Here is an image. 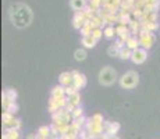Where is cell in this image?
Segmentation results:
<instances>
[{"label":"cell","instance_id":"1","mask_svg":"<svg viewBox=\"0 0 160 139\" xmlns=\"http://www.w3.org/2000/svg\"><path fill=\"white\" fill-rule=\"evenodd\" d=\"M8 17H10L11 24L18 28V29H22L27 28L32 22V11L27 4L24 3H14L11 4L10 11H8Z\"/></svg>","mask_w":160,"mask_h":139},{"label":"cell","instance_id":"2","mask_svg":"<svg viewBox=\"0 0 160 139\" xmlns=\"http://www.w3.org/2000/svg\"><path fill=\"white\" fill-rule=\"evenodd\" d=\"M99 83L103 86H110L113 85L117 79H120L118 77H117V71L114 68H112L110 66H106L103 67L102 70L99 71Z\"/></svg>","mask_w":160,"mask_h":139},{"label":"cell","instance_id":"3","mask_svg":"<svg viewBox=\"0 0 160 139\" xmlns=\"http://www.w3.org/2000/svg\"><path fill=\"white\" fill-rule=\"evenodd\" d=\"M118 82L122 89H134L139 83V75H138L137 71H127L120 77Z\"/></svg>","mask_w":160,"mask_h":139},{"label":"cell","instance_id":"4","mask_svg":"<svg viewBox=\"0 0 160 139\" xmlns=\"http://www.w3.org/2000/svg\"><path fill=\"white\" fill-rule=\"evenodd\" d=\"M138 39H139L141 47H143V49H146V50H149V49L152 47L153 45H155L156 36H155V33L148 32V31H145V29H141L139 33H138Z\"/></svg>","mask_w":160,"mask_h":139},{"label":"cell","instance_id":"5","mask_svg":"<svg viewBox=\"0 0 160 139\" xmlns=\"http://www.w3.org/2000/svg\"><path fill=\"white\" fill-rule=\"evenodd\" d=\"M148 58V50L143 47H138L137 50H132V56H131V60L134 64H142L145 63Z\"/></svg>","mask_w":160,"mask_h":139},{"label":"cell","instance_id":"6","mask_svg":"<svg viewBox=\"0 0 160 139\" xmlns=\"http://www.w3.org/2000/svg\"><path fill=\"white\" fill-rule=\"evenodd\" d=\"M72 72V85L75 86L77 89H82L87 86V77L84 74H81L79 71H71Z\"/></svg>","mask_w":160,"mask_h":139},{"label":"cell","instance_id":"7","mask_svg":"<svg viewBox=\"0 0 160 139\" xmlns=\"http://www.w3.org/2000/svg\"><path fill=\"white\" fill-rule=\"evenodd\" d=\"M87 21L88 20H87V17H85L84 11H78V13H75L72 17V27L75 28V29H81V28L85 25Z\"/></svg>","mask_w":160,"mask_h":139},{"label":"cell","instance_id":"8","mask_svg":"<svg viewBox=\"0 0 160 139\" xmlns=\"http://www.w3.org/2000/svg\"><path fill=\"white\" fill-rule=\"evenodd\" d=\"M116 35H117V38H120V39L127 42V39L131 36L130 28L127 25H118V24H117L116 25Z\"/></svg>","mask_w":160,"mask_h":139},{"label":"cell","instance_id":"9","mask_svg":"<svg viewBox=\"0 0 160 139\" xmlns=\"http://www.w3.org/2000/svg\"><path fill=\"white\" fill-rule=\"evenodd\" d=\"M58 82H60V85H63L64 88L71 86L72 85V72H70V71L61 72L60 77H58Z\"/></svg>","mask_w":160,"mask_h":139},{"label":"cell","instance_id":"10","mask_svg":"<svg viewBox=\"0 0 160 139\" xmlns=\"http://www.w3.org/2000/svg\"><path fill=\"white\" fill-rule=\"evenodd\" d=\"M70 6L75 13L78 11H84L88 6V0H70Z\"/></svg>","mask_w":160,"mask_h":139},{"label":"cell","instance_id":"11","mask_svg":"<svg viewBox=\"0 0 160 139\" xmlns=\"http://www.w3.org/2000/svg\"><path fill=\"white\" fill-rule=\"evenodd\" d=\"M2 139H20V131H18V129H14V128L4 129Z\"/></svg>","mask_w":160,"mask_h":139},{"label":"cell","instance_id":"12","mask_svg":"<svg viewBox=\"0 0 160 139\" xmlns=\"http://www.w3.org/2000/svg\"><path fill=\"white\" fill-rule=\"evenodd\" d=\"M125 46H127L128 49H131V50H137L138 47H141V45H139V39H138V36L131 35L130 38L127 39V42H125Z\"/></svg>","mask_w":160,"mask_h":139},{"label":"cell","instance_id":"13","mask_svg":"<svg viewBox=\"0 0 160 139\" xmlns=\"http://www.w3.org/2000/svg\"><path fill=\"white\" fill-rule=\"evenodd\" d=\"M52 97H56V99H61V97H66V88L63 85H57L52 89Z\"/></svg>","mask_w":160,"mask_h":139},{"label":"cell","instance_id":"14","mask_svg":"<svg viewBox=\"0 0 160 139\" xmlns=\"http://www.w3.org/2000/svg\"><path fill=\"white\" fill-rule=\"evenodd\" d=\"M67 102H68V104H71L74 109L79 107L81 106V95H79V92L71 95V96H67Z\"/></svg>","mask_w":160,"mask_h":139},{"label":"cell","instance_id":"15","mask_svg":"<svg viewBox=\"0 0 160 139\" xmlns=\"http://www.w3.org/2000/svg\"><path fill=\"white\" fill-rule=\"evenodd\" d=\"M96 43H98V41L92 35L82 36V45H84L87 49H93L95 46H96Z\"/></svg>","mask_w":160,"mask_h":139},{"label":"cell","instance_id":"16","mask_svg":"<svg viewBox=\"0 0 160 139\" xmlns=\"http://www.w3.org/2000/svg\"><path fill=\"white\" fill-rule=\"evenodd\" d=\"M120 131V122H110V125H109V128L106 129V132L104 134H107L109 137H116L117 135V132Z\"/></svg>","mask_w":160,"mask_h":139},{"label":"cell","instance_id":"17","mask_svg":"<svg viewBox=\"0 0 160 139\" xmlns=\"http://www.w3.org/2000/svg\"><path fill=\"white\" fill-rule=\"evenodd\" d=\"M159 22H148V21H145V22H142V29L148 31V32H155L156 29H159Z\"/></svg>","mask_w":160,"mask_h":139},{"label":"cell","instance_id":"18","mask_svg":"<svg viewBox=\"0 0 160 139\" xmlns=\"http://www.w3.org/2000/svg\"><path fill=\"white\" fill-rule=\"evenodd\" d=\"M104 32V38L106 39H113L116 35V27L114 25H107L106 28H103Z\"/></svg>","mask_w":160,"mask_h":139},{"label":"cell","instance_id":"19","mask_svg":"<svg viewBox=\"0 0 160 139\" xmlns=\"http://www.w3.org/2000/svg\"><path fill=\"white\" fill-rule=\"evenodd\" d=\"M50 134H52V129H50V127H48V125H42L41 128L38 129V137L49 138L50 137Z\"/></svg>","mask_w":160,"mask_h":139},{"label":"cell","instance_id":"20","mask_svg":"<svg viewBox=\"0 0 160 139\" xmlns=\"http://www.w3.org/2000/svg\"><path fill=\"white\" fill-rule=\"evenodd\" d=\"M131 56H132V50L128 49L127 46L120 50V58H121V60H131Z\"/></svg>","mask_w":160,"mask_h":139},{"label":"cell","instance_id":"21","mask_svg":"<svg viewBox=\"0 0 160 139\" xmlns=\"http://www.w3.org/2000/svg\"><path fill=\"white\" fill-rule=\"evenodd\" d=\"M87 50L85 49H78V50H75V53H74V57H75L77 61H84L85 58H87Z\"/></svg>","mask_w":160,"mask_h":139},{"label":"cell","instance_id":"22","mask_svg":"<svg viewBox=\"0 0 160 139\" xmlns=\"http://www.w3.org/2000/svg\"><path fill=\"white\" fill-rule=\"evenodd\" d=\"M102 4H103L102 0H88V6H91V7L93 8L95 13H96L98 10H100V8H102Z\"/></svg>","mask_w":160,"mask_h":139},{"label":"cell","instance_id":"23","mask_svg":"<svg viewBox=\"0 0 160 139\" xmlns=\"http://www.w3.org/2000/svg\"><path fill=\"white\" fill-rule=\"evenodd\" d=\"M6 96H7V99L8 100H11V102H15L17 100V91L15 89H11V88H8V89H6Z\"/></svg>","mask_w":160,"mask_h":139},{"label":"cell","instance_id":"24","mask_svg":"<svg viewBox=\"0 0 160 139\" xmlns=\"http://www.w3.org/2000/svg\"><path fill=\"white\" fill-rule=\"evenodd\" d=\"M107 54L110 56V57H120V50L116 47L114 45H112V46H109V49H107Z\"/></svg>","mask_w":160,"mask_h":139},{"label":"cell","instance_id":"25","mask_svg":"<svg viewBox=\"0 0 160 139\" xmlns=\"http://www.w3.org/2000/svg\"><path fill=\"white\" fill-rule=\"evenodd\" d=\"M92 118V121L95 122V124H98V125H103L104 124V120H103V116L100 113H96V114H93V116L91 117Z\"/></svg>","mask_w":160,"mask_h":139},{"label":"cell","instance_id":"26","mask_svg":"<svg viewBox=\"0 0 160 139\" xmlns=\"http://www.w3.org/2000/svg\"><path fill=\"white\" fill-rule=\"evenodd\" d=\"M71 116H72V120H75V118H81V117H84V110H82V107H81V106H79V107H75V109L72 110Z\"/></svg>","mask_w":160,"mask_h":139},{"label":"cell","instance_id":"27","mask_svg":"<svg viewBox=\"0 0 160 139\" xmlns=\"http://www.w3.org/2000/svg\"><path fill=\"white\" fill-rule=\"evenodd\" d=\"M92 36H93L96 41H99L102 36H104V32H103V28H95L93 31H92Z\"/></svg>","mask_w":160,"mask_h":139},{"label":"cell","instance_id":"28","mask_svg":"<svg viewBox=\"0 0 160 139\" xmlns=\"http://www.w3.org/2000/svg\"><path fill=\"white\" fill-rule=\"evenodd\" d=\"M77 92H78V89H77L74 85H71V86H67V88H66V96H71V95L77 93Z\"/></svg>","mask_w":160,"mask_h":139},{"label":"cell","instance_id":"29","mask_svg":"<svg viewBox=\"0 0 160 139\" xmlns=\"http://www.w3.org/2000/svg\"><path fill=\"white\" fill-rule=\"evenodd\" d=\"M114 46L118 50H121V49H124L125 47V41H122V39H120V38H117L116 39V42H114Z\"/></svg>","mask_w":160,"mask_h":139},{"label":"cell","instance_id":"30","mask_svg":"<svg viewBox=\"0 0 160 139\" xmlns=\"http://www.w3.org/2000/svg\"><path fill=\"white\" fill-rule=\"evenodd\" d=\"M6 111H8V113H11V114H15V113L18 111V106H17V103H15V102H14V103H11V104H10V107H8V109L6 110Z\"/></svg>","mask_w":160,"mask_h":139},{"label":"cell","instance_id":"31","mask_svg":"<svg viewBox=\"0 0 160 139\" xmlns=\"http://www.w3.org/2000/svg\"><path fill=\"white\" fill-rule=\"evenodd\" d=\"M13 128H14V129H20V128H21V120L14 118V121H13Z\"/></svg>","mask_w":160,"mask_h":139},{"label":"cell","instance_id":"32","mask_svg":"<svg viewBox=\"0 0 160 139\" xmlns=\"http://www.w3.org/2000/svg\"><path fill=\"white\" fill-rule=\"evenodd\" d=\"M27 139H36V134H29Z\"/></svg>","mask_w":160,"mask_h":139},{"label":"cell","instance_id":"33","mask_svg":"<svg viewBox=\"0 0 160 139\" xmlns=\"http://www.w3.org/2000/svg\"><path fill=\"white\" fill-rule=\"evenodd\" d=\"M102 2H103V4H106V3H109L110 0H102ZM103 4H102V6H103Z\"/></svg>","mask_w":160,"mask_h":139},{"label":"cell","instance_id":"34","mask_svg":"<svg viewBox=\"0 0 160 139\" xmlns=\"http://www.w3.org/2000/svg\"><path fill=\"white\" fill-rule=\"evenodd\" d=\"M110 139H120L118 137H117V135H116V137H110Z\"/></svg>","mask_w":160,"mask_h":139},{"label":"cell","instance_id":"35","mask_svg":"<svg viewBox=\"0 0 160 139\" xmlns=\"http://www.w3.org/2000/svg\"><path fill=\"white\" fill-rule=\"evenodd\" d=\"M88 139H92V138H88Z\"/></svg>","mask_w":160,"mask_h":139}]
</instances>
